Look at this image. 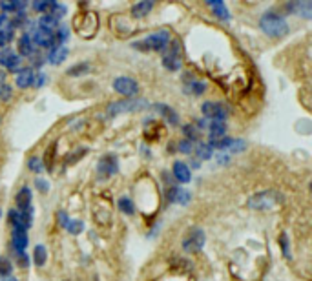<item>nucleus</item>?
<instances>
[{
	"label": "nucleus",
	"mask_w": 312,
	"mask_h": 281,
	"mask_svg": "<svg viewBox=\"0 0 312 281\" xmlns=\"http://www.w3.org/2000/svg\"><path fill=\"white\" fill-rule=\"evenodd\" d=\"M259 26H261V30L267 33L268 37H283L287 35L288 31V26L285 22V19H281L279 15L276 13H265L259 20Z\"/></svg>",
	"instance_id": "1"
},
{
	"label": "nucleus",
	"mask_w": 312,
	"mask_h": 281,
	"mask_svg": "<svg viewBox=\"0 0 312 281\" xmlns=\"http://www.w3.org/2000/svg\"><path fill=\"white\" fill-rule=\"evenodd\" d=\"M283 196L279 192L268 190V192H259L256 196H252L248 199V208H256V210H267V208H272L274 205L281 203Z\"/></svg>",
	"instance_id": "2"
},
{
	"label": "nucleus",
	"mask_w": 312,
	"mask_h": 281,
	"mask_svg": "<svg viewBox=\"0 0 312 281\" xmlns=\"http://www.w3.org/2000/svg\"><path fill=\"white\" fill-rule=\"evenodd\" d=\"M168 40H170V35H168V31H157L153 35L146 37L142 42H135L133 48H139V50H155V51H161L167 48Z\"/></svg>",
	"instance_id": "3"
},
{
	"label": "nucleus",
	"mask_w": 312,
	"mask_h": 281,
	"mask_svg": "<svg viewBox=\"0 0 312 281\" xmlns=\"http://www.w3.org/2000/svg\"><path fill=\"white\" fill-rule=\"evenodd\" d=\"M146 106H148V102L142 99L119 100V102H113V104L108 106V115L115 117V115H119V113H126V111H139V110H142V108H146Z\"/></svg>",
	"instance_id": "4"
},
{
	"label": "nucleus",
	"mask_w": 312,
	"mask_h": 281,
	"mask_svg": "<svg viewBox=\"0 0 312 281\" xmlns=\"http://www.w3.org/2000/svg\"><path fill=\"white\" fill-rule=\"evenodd\" d=\"M181 64V44L179 40H172L170 48H167V53L163 57V66L170 71H177Z\"/></svg>",
	"instance_id": "5"
},
{
	"label": "nucleus",
	"mask_w": 312,
	"mask_h": 281,
	"mask_svg": "<svg viewBox=\"0 0 312 281\" xmlns=\"http://www.w3.org/2000/svg\"><path fill=\"white\" fill-rule=\"evenodd\" d=\"M203 245H205V232L201 228H197V226L190 228L188 234L185 236V239H183V248L190 252V254L199 252L203 248Z\"/></svg>",
	"instance_id": "6"
},
{
	"label": "nucleus",
	"mask_w": 312,
	"mask_h": 281,
	"mask_svg": "<svg viewBox=\"0 0 312 281\" xmlns=\"http://www.w3.org/2000/svg\"><path fill=\"white\" fill-rule=\"evenodd\" d=\"M201 111L207 119H214V120H225L228 115L227 106L221 104V102H205L201 106Z\"/></svg>",
	"instance_id": "7"
},
{
	"label": "nucleus",
	"mask_w": 312,
	"mask_h": 281,
	"mask_svg": "<svg viewBox=\"0 0 312 281\" xmlns=\"http://www.w3.org/2000/svg\"><path fill=\"white\" fill-rule=\"evenodd\" d=\"M113 90H115L117 93H121L122 97H131L137 93L139 84H137L133 79H130V77H117V79L113 80Z\"/></svg>",
	"instance_id": "8"
},
{
	"label": "nucleus",
	"mask_w": 312,
	"mask_h": 281,
	"mask_svg": "<svg viewBox=\"0 0 312 281\" xmlns=\"http://www.w3.org/2000/svg\"><path fill=\"white\" fill-rule=\"evenodd\" d=\"M75 26H77V30L81 31L82 35L90 37V35H93V33L97 31V17L93 15V13H86V15H82L81 19L77 17Z\"/></svg>",
	"instance_id": "9"
},
{
	"label": "nucleus",
	"mask_w": 312,
	"mask_h": 281,
	"mask_svg": "<svg viewBox=\"0 0 312 281\" xmlns=\"http://www.w3.org/2000/svg\"><path fill=\"white\" fill-rule=\"evenodd\" d=\"M97 170L101 174V177H110L113 176L117 170H119V166H117V157L108 154V156H102L101 161H99V165H97Z\"/></svg>",
	"instance_id": "10"
},
{
	"label": "nucleus",
	"mask_w": 312,
	"mask_h": 281,
	"mask_svg": "<svg viewBox=\"0 0 312 281\" xmlns=\"http://www.w3.org/2000/svg\"><path fill=\"white\" fill-rule=\"evenodd\" d=\"M11 246L15 252H24V248L28 246V230L21 228V226H13L11 232Z\"/></svg>",
	"instance_id": "11"
},
{
	"label": "nucleus",
	"mask_w": 312,
	"mask_h": 281,
	"mask_svg": "<svg viewBox=\"0 0 312 281\" xmlns=\"http://www.w3.org/2000/svg\"><path fill=\"white\" fill-rule=\"evenodd\" d=\"M19 64H21V57L17 55L13 50L4 48V50L0 51V66H4L8 70H17Z\"/></svg>",
	"instance_id": "12"
},
{
	"label": "nucleus",
	"mask_w": 312,
	"mask_h": 281,
	"mask_svg": "<svg viewBox=\"0 0 312 281\" xmlns=\"http://www.w3.org/2000/svg\"><path fill=\"white\" fill-rule=\"evenodd\" d=\"M167 199L170 203H177V205H187L190 201V194L187 190H181L179 186H170L167 190Z\"/></svg>",
	"instance_id": "13"
},
{
	"label": "nucleus",
	"mask_w": 312,
	"mask_h": 281,
	"mask_svg": "<svg viewBox=\"0 0 312 281\" xmlns=\"http://www.w3.org/2000/svg\"><path fill=\"white\" fill-rule=\"evenodd\" d=\"M288 11L303 17V19H310L312 15V4L310 2H287Z\"/></svg>",
	"instance_id": "14"
},
{
	"label": "nucleus",
	"mask_w": 312,
	"mask_h": 281,
	"mask_svg": "<svg viewBox=\"0 0 312 281\" xmlns=\"http://www.w3.org/2000/svg\"><path fill=\"white\" fill-rule=\"evenodd\" d=\"M31 84H35V73H33L31 68H24V70H21L17 73V86H19V88L26 90V88H30Z\"/></svg>",
	"instance_id": "15"
},
{
	"label": "nucleus",
	"mask_w": 312,
	"mask_h": 281,
	"mask_svg": "<svg viewBox=\"0 0 312 281\" xmlns=\"http://www.w3.org/2000/svg\"><path fill=\"white\" fill-rule=\"evenodd\" d=\"M174 177H176L179 183H188V181L192 179L190 168H188L185 163L177 161V163H174Z\"/></svg>",
	"instance_id": "16"
},
{
	"label": "nucleus",
	"mask_w": 312,
	"mask_h": 281,
	"mask_svg": "<svg viewBox=\"0 0 312 281\" xmlns=\"http://www.w3.org/2000/svg\"><path fill=\"white\" fill-rule=\"evenodd\" d=\"M208 130H210V140L223 139L227 133V124H225V120H212Z\"/></svg>",
	"instance_id": "17"
},
{
	"label": "nucleus",
	"mask_w": 312,
	"mask_h": 281,
	"mask_svg": "<svg viewBox=\"0 0 312 281\" xmlns=\"http://www.w3.org/2000/svg\"><path fill=\"white\" fill-rule=\"evenodd\" d=\"M17 206H19V212L28 210L31 206V190L28 186H24V188L17 194Z\"/></svg>",
	"instance_id": "18"
},
{
	"label": "nucleus",
	"mask_w": 312,
	"mask_h": 281,
	"mask_svg": "<svg viewBox=\"0 0 312 281\" xmlns=\"http://www.w3.org/2000/svg\"><path fill=\"white\" fill-rule=\"evenodd\" d=\"M155 110L161 113L165 119L170 122V124H174V126H177L179 124V115H177L176 111L172 110L170 106H167V104H155Z\"/></svg>",
	"instance_id": "19"
},
{
	"label": "nucleus",
	"mask_w": 312,
	"mask_h": 281,
	"mask_svg": "<svg viewBox=\"0 0 312 281\" xmlns=\"http://www.w3.org/2000/svg\"><path fill=\"white\" fill-rule=\"evenodd\" d=\"M66 57H68V48H64V46H57L48 53V59H50L51 64H61V62H64Z\"/></svg>",
	"instance_id": "20"
},
{
	"label": "nucleus",
	"mask_w": 312,
	"mask_h": 281,
	"mask_svg": "<svg viewBox=\"0 0 312 281\" xmlns=\"http://www.w3.org/2000/svg\"><path fill=\"white\" fill-rule=\"evenodd\" d=\"M207 4L210 6L212 10H214V13H216V15L219 17V19H223V20H228V19H230V13H228L225 2H221V0H208Z\"/></svg>",
	"instance_id": "21"
},
{
	"label": "nucleus",
	"mask_w": 312,
	"mask_h": 281,
	"mask_svg": "<svg viewBox=\"0 0 312 281\" xmlns=\"http://www.w3.org/2000/svg\"><path fill=\"white\" fill-rule=\"evenodd\" d=\"M19 51L21 55H33L35 53V44L31 40L30 35H22L21 40H19Z\"/></svg>",
	"instance_id": "22"
},
{
	"label": "nucleus",
	"mask_w": 312,
	"mask_h": 281,
	"mask_svg": "<svg viewBox=\"0 0 312 281\" xmlns=\"http://www.w3.org/2000/svg\"><path fill=\"white\" fill-rule=\"evenodd\" d=\"M151 8H153V2H150V0H142V2H137V4L131 8V13H133V17H144L150 13Z\"/></svg>",
	"instance_id": "23"
},
{
	"label": "nucleus",
	"mask_w": 312,
	"mask_h": 281,
	"mask_svg": "<svg viewBox=\"0 0 312 281\" xmlns=\"http://www.w3.org/2000/svg\"><path fill=\"white\" fill-rule=\"evenodd\" d=\"M185 90H187L188 93H194V95H201V93H205V90H207V84L201 82V80H192V82H188V84L185 86Z\"/></svg>",
	"instance_id": "24"
},
{
	"label": "nucleus",
	"mask_w": 312,
	"mask_h": 281,
	"mask_svg": "<svg viewBox=\"0 0 312 281\" xmlns=\"http://www.w3.org/2000/svg\"><path fill=\"white\" fill-rule=\"evenodd\" d=\"M57 24H59V20H55L50 15L41 17V20H39V28H41V30H46V31H53L57 28Z\"/></svg>",
	"instance_id": "25"
},
{
	"label": "nucleus",
	"mask_w": 312,
	"mask_h": 281,
	"mask_svg": "<svg viewBox=\"0 0 312 281\" xmlns=\"http://www.w3.org/2000/svg\"><path fill=\"white\" fill-rule=\"evenodd\" d=\"M46 257H48V254H46V248L42 245H37L35 250H33V261H35L37 266H42L46 263Z\"/></svg>",
	"instance_id": "26"
},
{
	"label": "nucleus",
	"mask_w": 312,
	"mask_h": 281,
	"mask_svg": "<svg viewBox=\"0 0 312 281\" xmlns=\"http://www.w3.org/2000/svg\"><path fill=\"white\" fill-rule=\"evenodd\" d=\"M48 11H50V17H53L55 20H59L66 13V8L59 4V2H50V8H48Z\"/></svg>",
	"instance_id": "27"
},
{
	"label": "nucleus",
	"mask_w": 312,
	"mask_h": 281,
	"mask_svg": "<svg viewBox=\"0 0 312 281\" xmlns=\"http://www.w3.org/2000/svg\"><path fill=\"white\" fill-rule=\"evenodd\" d=\"M66 228H68L70 234H81V232L84 230V223L79 219H70L68 221V225H66Z\"/></svg>",
	"instance_id": "28"
},
{
	"label": "nucleus",
	"mask_w": 312,
	"mask_h": 281,
	"mask_svg": "<svg viewBox=\"0 0 312 281\" xmlns=\"http://www.w3.org/2000/svg\"><path fill=\"white\" fill-rule=\"evenodd\" d=\"M119 208H121V212L128 214V216H131V214L135 212V206H133V203H131L128 197H121V199H119Z\"/></svg>",
	"instance_id": "29"
},
{
	"label": "nucleus",
	"mask_w": 312,
	"mask_h": 281,
	"mask_svg": "<svg viewBox=\"0 0 312 281\" xmlns=\"http://www.w3.org/2000/svg\"><path fill=\"white\" fill-rule=\"evenodd\" d=\"M26 2H19V0H10V2H0V8L4 11H19L24 8Z\"/></svg>",
	"instance_id": "30"
},
{
	"label": "nucleus",
	"mask_w": 312,
	"mask_h": 281,
	"mask_svg": "<svg viewBox=\"0 0 312 281\" xmlns=\"http://www.w3.org/2000/svg\"><path fill=\"white\" fill-rule=\"evenodd\" d=\"M183 131H185V135H187V140H190V143H194V140L199 139V131L196 130V126L194 124L183 126Z\"/></svg>",
	"instance_id": "31"
},
{
	"label": "nucleus",
	"mask_w": 312,
	"mask_h": 281,
	"mask_svg": "<svg viewBox=\"0 0 312 281\" xmlns=\"http://www.w3.org/2000/svg\"><path fill=\"white\" fill-rule=\"evenodd\" d=\"M197 157H199V159H210L212 157V148H210V145H199L197 146Z\"/></svg>",
	"instance_id": "32"
},
{
	"label": "nucleus",
	"mask_w": 312,
	"mask_h": 281,
	"mask_svg": "<svg viewBox=\"0 0 312 281\" xmlns=\"http://www.w3.org/2000/svg\"><path fill=\"white\" fill-rule=\"evenodd\" d=\"M86 71H90V66L86 64V62H82L81 66L77 64V66H73V68H70V70H68V75H70V77L82 75V73H86Z\"/></svg>",
	"instance_id": "33"
},
{
	"label": "nucleus",
	"mask_w": 312,
	"mask_h": 281,
	"mask_svg": "<svg viewBox=\"0 0 312 281\" xmlns=\"http://www.w3.org/2000/svg\"><path fill=\"white\" fill-rule=\"evenodd\" d=\"M0 276H11V263L4 256H0Z\"/></svg>",
	"instance_id": "34"
},
{
	"label": "nucleus",
	"mask_w": 312,
	"mask_h": 281,
	"mask_svg": "<svg viewBox=\"0 0 312 281\" xmlns=\"http://www.w3.org/2000/svg\"><path fill=\"white\" fill-rule=\"evenodd\" d=\"M11 39H13V30H0V46L10 44Z\"/></svg>",
	"instance_id": "35"
},
{
	"label": "nucleus",
	"mask_w": 312,
	"mask_h": 281,
	"mask_svg": "<svg viewBox=\"0 0 312 281\" xmlns=\"http://www.w3.org/2000/svg\"><path fill=\"white\" fill-rule=\"evenodd\" d=\"M11 99V86L6 82H0V100H10Z\"/></svg>",
	"instance_id": "36"
},
{
	"label": "nucleus",
	"mask_w": 312,
	"mask_h": 281,
	"mask_svg": "<svg viewBox=\"0 0 312 281\" xmlns=\"http://www.w3.org/2000/svg\"><path fill=\"white\" fill-rule=\"evenodd\" d=\"M13 254H15V257H17V263H19L22 268H28V266H30V259H28V256H26V252L13 250Z\"/></svg>",
	"instance_id": "37"
},
{
	"label": "nucleus",
	"mask_w": 312,
	"mask_h": 281,
	"mask_svg": "<svg viewBox=\"0 0 312 281\" xmlns=\"http://www.w3.org/2000/svg\"><path fill=\"white\" fill-rule=\"evenodd\" d=\"M86 154H88V148H79V150L77 152H73V154H71L70 157H68V159H66V163H75L77 159H81V157H84Z\"/></svg>",
	"instance_id": "38"
},
{
	"label": "nucleus",
	"mask_w": 312,
	"mask_h": 281,
	"mask_svg": "<svg viewBox=\"0 0 312 281\" xmlns=\"http://www.w3.org/2000/svg\"><path fill=\"white\" fill-rule=\"evenodd\" d=\"M194 150V143H190V140H181L179 143V152H183V154H190V152Z\"/></svg>",
	"instance_id": "39"
},
{
	"label": "nucleus",
	"mask_w": 312,
	"mask_h": 281,
	"mask_svg": "<svg viewBox=\"0 0 312 281\" xmlns=\"http://www.w3.org/2000/svg\"><path fill=\"white\" fill-rule=\"evenodd\" d=\"M50 8V0H37L33 2V10L35 11H46Z\"/></svg>",
	"instance_id": "40"
},
{
	"label": "nucleus",
	"mask_w": 312,
	"mask_h": 281,
	"mask_svg": "<svg viewBox=\"0 0 312 281\" xmlns=\"http://www.w3.org/2000/svg\"><path fill=\"white\" fill-rule=\"evenodd\" d=\"M30 170H33V172H42V166H41V159L39 157H31L30 159Z\"/></svg>",
	"instance_id": "41"
},
{
	"label": "nucleus",
	"mask_w": 312,
	"mask_h": 281,
	"mask_svg": "<svg viewBox=\"0 0 312 281\" xmlns=\"http://www.w3.org/2000/svg\"><path fill=\"white\" fill-rule=\"evenodd\" d=\"M279 243H281V248H283V252H285V256L290 257V252H288V239H287V236H285V234L281 236Z\"/></svg>",
	"instance_id": "42"
},
{
	"label": "nucleus",
	"mask_w": 312,
	"mask_h": 281,
	"mask_svg": "<svg viewBox=\"0 0 312 281\" xmlns=\"http://www.w3.org/2000/svg\"><path fill=\"white\" fill-rule=\"evenodd\" d=\"M57 217H59V223H61V226H66V225H68V221H70L64 212H59V214H57Z\"/></svg>",
	"instance_id": "43"
},
{
	"label": "nucleus",
	"mask_w": 312,
	"mask_h": 281,
	"mask_svg": "<svg viewBox=\"0 0 312 281\" xmlns=\"http://www.w3.org/2000/svg\"><path fill=\"white\" fill-rule=\"evenodd\" d=\"M37 188H39V190H42V192H46V190H48V188H50V186L46 185L44 181H41V179H37Z\"/></svg>",
	"instance_id": "44"
},
{
	"label": "nucleus",
	"mask_w": 312,
	"mask_h": 281,
	"mask_svg": "<svg viewBox=\"0 0 312 281\" xmlns=\"http://www.w3.org/2000/svg\"><path fill=\"white\" fill-rule=\"evenodd\" d=\"M37 77H39V79H37L35 86H42V84H44V82H46V75H42V73H41V75H37Z\"/></svg>",
	"instance_id": "45"
},
{
	"label": "nucleus",
	"mask_w": 312,
	"mask_h": 281,
	"mask_svg": "<svg viewBox=\"0 0 312 281\" xmlns=\"http://www.w3.org/2000/svg\"><path fill=\"white\" fill-rule=\"evenodd\" d=\"M0 281H17L13 276H0Z\"/></svg>",
	"instance_id": "46"
},
{
	"label": "nucleus",
	"mask_w": 312,
	"mask_h": 281,
	"mask_svg": "<svg viewBox=\"0 0 312 281\" xmlns=\"http://www.w3.org/2000/svg\"><path fill=\"white\" fill-rule=\"evenodd\" d=\"M0 216H2V212H0Z\"/></svg>",
	"instance_id": "47"
}]
</instances>
